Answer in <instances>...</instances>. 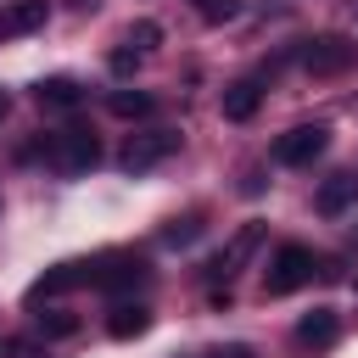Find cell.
<instances>
[{
	"instance_id": "cell-21",
	"label": "cell",
	"mask_w": 358,
	"mask_h": 358,
	"mask_svg": "<svg viewBox=\"0 0 358 358\" xmlns=\"http://www.w3.org/2000/svg\"><path fill=\"white\" fill-rule=\"evenodd\" d=\"M207 358H252V347H246V341H229V347H213Z\"/></svg>"
},
{
	"instance_id": "cell-6",
	"label": "cell",
	"mask_w": 358,
	"mask_h": 358,
	"mask_svg": "<svg viewBox=\"0 0 358 358\" xmlns=\"http://www.w3.org/2000/svg\"><path fill=\"white\" fill-rule=\"evenodd\" d=\"M173 151H179V129H140V134H129V145L117 151V162L129 173H145V168L168 162Z\"/></svg>"
},
{
	"instance_id": "cell-3",
	"label": "cell",
	"mask_w": 358,
	"mask_h": 358,
	"mask_svg": "<svg viewBox=\"0 0 358 358\" xmlns=\"http://www.w3.org/2000/svg\"><path fill=\"white\" fill-rule=\"evenodd\" d=\"M145 274L151 268L134 252H101L84 263V285H95V291H134V285H145Z\"/></svg>"
},
{
	"instance_id": "cell-5",
	"label": "cell",
	"mask_w": 358,
	"mask_h": 358,
	"mask_svg": "<svg viewBox=\"0 0 358 358\" xmlns=\"http://www.w3.org/2000/svg\"><path fill=\"white\" fill-rule=\"evenodd\" d=\"M324 145H330V129L324 123H296V129H285L274 140V162L280 168H313L324 157Z\"/></svg>"
},
{
	"instance_id": "cell-19",
	"label": "cell",
	"mask_w": 358,
	"mask_h": 358,
	"mask_svg": "<svg viewBox=\"0 0 358 358\" xmlns=\"http://www.w3.org/2000/svg\"><path fill=\"white\" fill-rule=\"evenodd\" d=\"M129 39H134V50H151V45L162 39V28H157V22H134V34H129Z\"/></svg>"
},
{
	"instance_id": "cell-17",
	"label": "cell",
	"mask_w": 358,
	"mask_h": 358,
	"mask_svg": "<svg viewBox=\"0 0 358 358\" xmlns=\"http://www.w3.org/2000/svg\"><path fill=\"white\" fill-rule=\"evenodd\" d=\"M201 235V218H173L168 229H162V246H185V241H196Z\"/></svg>"
},
{
	"instance_id": "cell-14",
	"label": "cell",
	"mask_w": 358,
	"mask_h": 358,
	"mask_svg": "<svg viewBox=\"0 0 358 358\" xmlns=\"http://www.w3.org/2000/svg\"><path fill=\"white\" fill-rule=\"evenodd\" d=\"M257 106H263V90H257L252 78H241V84L224 90V117H229V123H246Z\"/></svg>"
},
{
	"instance_id": "cell-16",
	"label": "cell",
	"mask_w": 358,
	"mask_h": 358,
	"mask_svg": "<svg viewBox=\"0 0 358 358\" xmlns=\"http://www.w3.org/2000/svg\"><path fill=\"white\" fill-rule=\"evenodd\" d=\"M190 6H196L201 22H229V17L241 11V0H190Z\"/></svg>"
},
{
	"instance_id": "cell-9",
	"label": "cell",
	"mask_w": 358,
	"mask_h": 358,
	"mask_svg": "<svg viewBox=\"0 0 358 358\" xmlns=\"http://www.w3.org/2000/svg\"><path fill=\"white\" fill-rule=\"evenodd\" d=\"M352 201H358V173H330V179L319 185V196H313V207H319L324 218H341Z\"/></svg>"
},
{
	"instance_id": "cell-1",
	"label": "cell",
	"mask_w": 358,
	"mask_h": 358,
	"mask_svg": "<svg viewBox=\"0 0 358 358\" xmlns=\"http://www.w3.org/2000/svg\"><path fill=\"white\" fill-rule=\"evenodd\" d=\"M302 67L313 78H341V73L358 67V39L352 34H319V39L302 45Z\"/></svg>"
},
{
	"instance_id": "cell-10",
	"label": "cell",
	"mask_w": 358,
	"mask_h": 358,
	"mask_svg": "<svg viewBox=\"0 0 358 358\" xmlns=\"http://www.w3.org/2000/svg\"><path fill=\"white\" fill-rule=\"evenodd\" d=\"M73 285H84V263H56L50 274H39V280L28 285V308H39L45 296H62V291H73Z\"/></svg>"
},
{
	"instance_id": "cell-15",
	"label": "cell",
	"mask_w": 358,
	"mask_h": 358,
	"mask_svg": "<svg viewBox=\"0 0 358 358\" xmlns=\"http://www.w3.org/2000/svg\"><path fill=\"white\" fill-rule=\"evenodd\" d=\"M106 106H112V117H145L151 112V95L145 90H117Z\"/></svg>"
},
{
	"instance_id": "cell-13",
	"label": "cell",
	"mask_w": 358,
	"mask_h": 358,
	"mask_svg": "<svg viewBox=\"0 0 358 358\" xmlns=\"http://www.w3.org/2000/svg\"><path fill=\"white\" fill-rule=\"evenodd\" d=\"M34 101H39L45 112H73V106L84 101V90H78L73 78H45V84L34 90Z\"/></svg>"
},
{
	"instance_id": "cell-11",
	"label": "cell",
	"mask_w": 358,
	"mask_h": 358,
	"mask_svg": "<svg viewBox=\"0 0 358 358\" xmlns=\"http://www.w3.org/2000/svg\"><path fill=\"white\" fill-rule=\"evenodd\" d=\"M336 336H341L336 308H313V313H302V319H296V341H302V347H330Z\"/></svg>"
},
{
	"instance_id": "cell-7",
	"label": "cell",
	"mask_w": 358,
	"mask_h": 358,
	"mask_svg": "<svg viewBox=\"0 0 358 358\" xmlns=\"http://www.w3.org/2000/svg\"><path fill=\"white\" fill-rule=\"evenodd\" d=\"M45 17H50V0H6L0 6V45L45 28Z\"/></svg>"
},
{
	"instance_id": "cell-20",
	"label": "cell",
	"mask_w": 358,
	"mask_h": 358,
	"mask_svg": "<svg viewBox=\"0 0 358 358\" xmlns=\"http://www.w3.org/2000/svg\"><path fill=\"white\" fill-rule=\"evenodd\" d=\"M134 62H140V50H112V73H134Z\"/></svg>"
},
{
	"instance_id": "cell-18",
	"label": "cell",
	"mask_w": 358,
	"mask_h": 358,
	"mask_svg": "<svg viewBox=\"0 0 358 358\" xmlns=\"http://www.w3.org/2000/svg\"><path fill=\"white\" fill-rule=\"evenodd\" d=\"M39 330H45V336H73V330H78V319L56 308V313H39Z\"/></svg>"
},
{
	"instance_id": "cell-22",
	"label": "cell",
	"mask_w": 358,
	"mask_h": 358,
	"mask_svg": "<svg viewBox=\"0 0 358 358\" xmlns=\"http://www.w3.org/2000/svg\"><path fill=\"white\" fill-rule=\"evenodd\" d=\"M0 117H6V90H0Z\"/></svg>"
},
{
	"instance_id": "cell-8",
	"label": "cell",
	"mask_w": 358,
	"mask_h": 358,
	"mask_svg": "<svg viewBox=\"0 0 358 358\" xmlns=\"http://www.w3.org/2000/svg\"><path fill=\"white\" fill-rule=\"evenodd\" d=\"M257 241H263V224H241V229L229 235V246H224V252H218V257H213L207 268L229 280V274H235V268H241V263H246V257L257 252Z\"/></svg>"
},
{
	"instance_id": "cell-12",
	"label": "cell",
	"mask_w": 358,
	"mask_h": 358,
	"mask_svg": "<svg viewBox=\"0 0 358 358\" xmlns=\"http://www.w3.org/2000/svg\"><path fill=\"white\" fill-rule=\"evenodd\" d=\"M145 330H151V308H140V302H117L112 319H106V336H112V341H134V336H145Z\"/></svg>"
},
{
	"instance_id": "cell-2",
	"label": "cell",
	"mask_w": 358,
	"mask_h": 358,
	"mask_svg": "<svg viewBox=\"0 0 358 358\" xmlns=\"http://www.w3.org/2000/svg\"><path fill=\"white\" fill-rule=\"evenodd\" d=\"M313 274H319V257H313L308 246H280V252L268 257V268H263V291H268V296H291V291H302Z\"/></svg>"
},
{
	"instance_id": "cell-4",
	"label": "cell",
	"mask_w": 358,
	"mask_h": 358,
	"mask_svg": "<svg viewBox=\"0 0 358 358\" xmlns=\"http://www.w3.org/2000/svg\"><path fill=\"white\" fill-rule=\"evenodd\" d=\"M45 162H50L56 173H90V168L101 162V140H95L90 129H62V134H50Z\"/></svg>"
}]
</instances>
